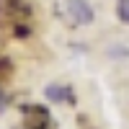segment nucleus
I'll return each instance as SVG.
<instances>
[{
  "instance_id": "f257e3e1",
  "label": "nucleus",
  "mask_w": 129,
  "mask_h": 129,
  "mask_svg": "<svg viewBox=\"0 0 129 129\" xmlns=\"http://www.w3.org/2000/svg\"><path fill=\"white\" fill-rule=\"evenodd\" d=\"M0 31L28 39L34 34V5L28 0H0Z\"/></svg>"
},
{
  "instance_id": "f03ea898",
  "label": "nucleus",
  "mask_w": 129,
  "mask_h": 129,
  "mask_svg": "<svg viewBox=\"0 0 129 129\" xmlns=\"http://www.w3.org/2000/svg\"><path fill=\"white\" fill-rule=\"evenodd\" d=\"M21 129H54L52 114L41 103H26L21 106Z\"/></svg>"
},
{
  "instance_id": "7ed1b4c3",
  "label": "nucleus",
  "mask_w": 129,
  "mask_h": 129,
  "mask_svg": "<svg viewBox=\"0 0 129 129\" xmlns=\"http://www.w3.org/2000/svg\"><path fill=\"white\" fill-rule=\"evenodd\" d=\"M64 8H67V16L75 21V23H80V26L90 23V21L95 18V16H93V8L85 3V0H67Z\"/></svg>"
},
{
  "instance_id": "20e7f679",
  "label": "nucleus",
  "mask_w": 129,
  "mask_h": 129,
  "mask_svg": "<svg viewBox=\"0 0 129 129\" xmlns=\"http://www.w3.org/2000/svg\"><path fill=\"white\" fill-rule=\"evenodd\" d=\"M44 95L52 103H75V93H72L70 85H47Z\"/></svg>"
},
{
  "instance_id": "39448f33",
  "label": "nucleus",
  "mask_w": 129,
  "mask_h": 129,
  "mask_svg": "<svg viewBox=\"0 0 129 129\" xmlns=\"http://www.w3.org/2000/svg\"><path fill=\"white\" fill-rule=\"evenodd\" d=\"M116 16H119L121 23L129 26V0H119V3H116Z\"/></svg>"
},
{
  "instance_id": "423d86ee",
  "label": "nucleus",
  "mask_w": 129,
  "mask_h": 129,
  "mask_svg": "<svg viewBox=\"0 0 129 129\" xmlns=\"http://www.w3.org/2000/svg\"><path fill=\"white\" fill-rule=\"evenodd\" d=\"M10 59H0V80H8V75H10Z\"/></svg>"
},
{
  "instance_id": "0eeeda50",
  "label": "nucleus",
  "mask_w": 129,
  "mask_h": 129,
  "mask_svg": "<svg viewBox=\"0 0 129 129\" xmlns=\"http://www.w3.org/2000/svg\"><path fill=\"white\" fill-rule=\"evenodd\" d=\"M5 103H8V95H5L3 90H0V111H3V109H5Z\"/></svg>"
}]
</instances>
